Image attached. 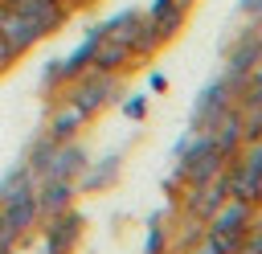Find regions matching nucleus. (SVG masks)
<instances>
[{"label":"nucleus","instance_id":"obj_7","mask_svg":"<svg viewBox=\"0 0 262 254\" xmlns=\"http://www.w3.org/2000/svg\"><path fill=\"white\" fill-rule=\"evenodd\" d=\"M78 229H82V217L70 213V209L57 213V217H49V225H45V250H49V254H66V250L74 246Z\"/></svg>","mask_w":262,"mask_h":254},{"label":"nucleus","instance_id":"obj_17","mask_svg":"<svg viewBox=\"0 0 262 254\" xmlns=\"http://www.w3.org/2000/svg\"><path fill=\"white\" fill-rule=\"evenodd\" d=\"M180 4H192V0H180Z\"/></svg>","mask_w":262,"mask_h":254},{"label":"nucleus","instance_id":"obj_10","mask_svg":"<svg viewBox=\"0 0 262 254\" xmlns=\"http://www.w3.org/2000/svg\"><path fill=\"white\" fill-rule=\"evenodd\" d=\"M192 193H196V197H192L196 217H213V213H217V209L229 201V180H217V184L209 180V184H196Z\"/></svg>","mask_w":262,"mask_h":254},{"label":"nucleus","instance_id":"obj_11","mask_svg":"<svg viewBox=\"0 0 262 254\" xmlns=\"http://www.w3.org/2000/svg\"><path fill=\"white\" fill-rule=\"evenodd\" d=\"M242 102H250V107H262V57L254 61V70H250V78H246Z\"/></svg>","mask_w":262,"mask_h":254},{"label":"nucleus","instance_id":"obj_6","mask_svg":"<svg viewBox=\"0 0 262 254\" xmlns=\"http://www.w3.org/2000/svg\"><path fill=\"white\" fill-rule=\"evenodd\" d=\"M82 168H86V152L66 139L53 147V156L45 164V180H74V176H82Z\"/></svg>","mask_w":262,"mask_h":254},{"label":"nucleus","instance_id":"obj_4","mask_svg":"<svg viewBox=\"0 0 262 254\" xmlns=\"http://www.w3.org/2000/svg\"><path fill=\"white\" fill-rule=\"evenodd\" d=\"M237 98H233V90L225 86V78H217V82H209L205 90H201V98H196V111H192V131H209L229 107H233Z\"/></svg>","mask_w":262,"mask_h":254},{"label":"nucleus","instance_id":"obj_16","mask_svg":"<svg viewBox=\"0 0 262 254\" xmlns=\"http://www.w3.org/2000/svg\"><path fill=\"white\" fill-rule=\"evenodd\" d=\"M192 254H225V250H217V246H213V242H209V238H205V242H201V246H196V250H192Z\"/></svg>","mask_w":262,"mask_h":254},{"label":"nucleus","instance_id":"obj_14","mask_svg":"<svg viewBox=\"0 0 262 254\" xmlns=\"http://www.w3.org/2000/svg\"><path fill=\"white\" fill-rule=\"evenodd\" d=\"M160 242H164V229L151 225V238H147V254H160Z\"/></svg>","mask_w":262,"mask_h":254},{"label":"nucleus","instance_id":"obj_9","mask_svg":"<svg viewBox=\"0 0 262 254\" xmlns=\"http://www.w3.org/2000/svg\"><path fill=\"white\" fill-rule=\"evenodd\" d=\"M86 119H90V115H86L82 107H74V102L66 98V102H61V111H57V115L49 119V139H53V143H66V139H70V135H74V131H78V127H82Z\"/></svg>","mask_w":262,"mask_h":254},{"label":"nucleus","instance_id":"obj_1","mask_svg":"<svg viewBox=\"0 0 262 254\" xmlns=\"http://www.w3.org/2000/svg\"><path fill=\"white\" fill-rule=\"evenodd\" d=\"M250 213L254 205L242 201V197H229L217 213H213V225H209V242L225 254H242V242H246V229H250Z\"/></svg>","mask_w":262,"mask_h":254},{"label":"nucleus","instance_id":"obj_3","mask_svg":"<svg viewBox=\"0 0 262 254\" xmlns=\"http://www.w3.org/2000/svg\"><path fill=\"white\" fill-rule=\"evenodd\" d=\"M246 160L237 164V172L229 176V197H242V201H258L262 197V135L246 139Z\"/></svg>","mask_w":262,"mask_h":254},{"label":"nucleus","instance_id":"obj_15","mask_svg":"<svg viewBox=\"0 0 262 254\" xmlns=\"http://www.w3.org/2000/svg\"><path fill=\"white\" fill-rule=\"evenodd\" d=\"M12 57H16V53H12V49H8V41L0 37V70H8V66H12Z\"/></svg>","mask_w":262,"mask_h":254},{"label":"nucleus","instance_id":"obj_8","mask_svg":"<svg viewBox=\"0 0 262 254\" xmlns=\"http://www.w3.org/2000/svg\"><path fill=\"white\" fill-rule=\"evenodd\" d=\"M70 197H74V180H41V188H37V213L57 217V213L70 209Z\"/></svg>","mask_w":262,"mask_h":254},{"label":"nucleus","instance_id":"obj_2","mask_svg":"<svg viewBox=\"0 0 262 254\" xmlns=\"http://www.w3.org/2000/svg\"><path fill=\"white\" fill-rule=\"evenodd\" d=\"M262 57V25H250L237 41H233V49H229V57H225V86L233 90V98H242V90H246V78H250V70H254V61Z\"/></svg>","mask_w":262,"mask_h":254},{"label":"nucleus","instance_id":"obj_5","mask_svg":"<svg viewBox=\"0 0 262 254\" xmlns=\"http://www.w3.org/2000/svg\"><path fill=\"white\" fill-rule=\"evenodd\" d=\"M111 86H115V82H111V74H106V70H94V78H90V82H78V86L70 90V102H74V107H82L86 115H94L98 107H106V102H111V94H115Z\"/></svg>","mask_w":262,"mask_h":254},{"label":"nucleus","instance_id":"obj_13","mask_svg":"<svg viewBox=\"0 0 262 254\" xmlns=\"http://www.w3.org/2000/svg\"><path fill=\"white\" fill-rule=\"evenodd\" d=\"M242 12H250L254 25H262V0H242Z\"/></svg>","mask_w":262,"mask_h":254},{"label":"nucleus","instance_id":"obj_12","mask_svg":"<svg viewBox=\"0 0 262 254\" xmlns=\"http://www.w3.org/2000/svg\"><path fill=\"white\" fill-rule=\"evenodd\" d=\"M242 254H262V221H250L246 242H242Z\"/></svg>","mask_w":262,"mask_h":254}]
</instances>
